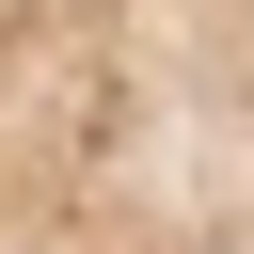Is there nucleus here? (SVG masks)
Here are the masks:
<instances>
[{"label":"nucleus","mask_w":254,"mask_h":254,"mask_svg":"<svg viewBox=\"0 0 254 254\" xmlns=\"http://www.w3.org/2000/svg\"><path fill=\"white\" fill-rule=\"evenodd\" d=\"M0 254H254V0H0Z\"/></svg>","instance_id":"1"}]
</instances>
